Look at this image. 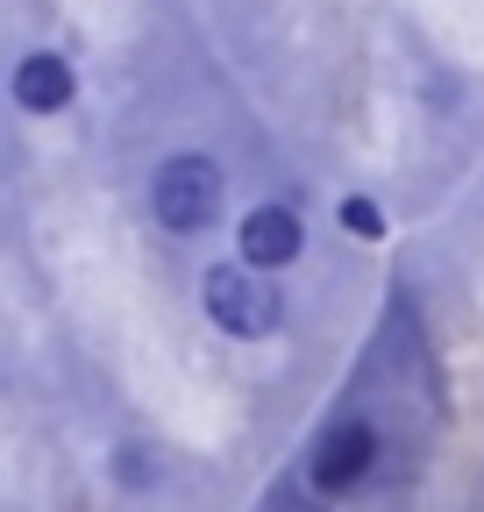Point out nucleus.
<instances>
[{"instance_id": "2", "label": "nucleus", "mask_w": 484, "mask_h": 512, "mask_svg": "<svg viewBox=\"0 0 484 512\" xmlns=\"http://www.w3.org/2000/svg\"><path fill=\"white\" fill-rule=\"evenodd\" d=\"M221 192L228 185H221V171L207 157H171L157 171V185H150V200H157V221L171 235H207L221 221Z\"/></svg>"}, {"instance_id": "3", "label": "nucleus", "mask_w": 484, "mask_h": 512, "mask_svg": "<svg viewBox=\"0 0 484 512\" xmlns=\"http://www.w3.org/2000/svg\"><path fill=\"white\" fill-rule=\"evenodd\" d=\"M371 456H378V434L363 427V420L328 427V434H321V448H314V491H349V484H363Z\"/></svg>"}, {"instance_id": "4", "label": "nucleus", "mask_w": 484, "mask_h": 512, "mask_svg": "<svg viewBox=\"0 0 484 512\" xmlns=\"http://www.w3.org/2000/svg\"><path fill=\"white\" fill-rule=\"evenodd\" d=\"M242 256L264 264V271L292 264V256H299V214L292 207H257L250 221H242Z\"/></svg>"}, {"instance_id": "6", "label": "nucleus", "mask_w": 484, "mask_h": 512, "mask_svg": "<svg viewBox=\"0 0 484 512\" xmlns=\"http://www.w3.org/2000/svg\"><path fill=\"white\" fill-rule=\"evenodd\" d=\"M342 221H349V235H363V242L385 235V214H378L371 200H349V207H342Z\"/></svg>"}, {"instance_id": "5", "label": "nucleus", "mask_w": 484, "mask_h": 512, "mask_svg": "<svg viewBox=\"0 0 484 512\" xmlns=\"http://www.w3.org/2000/svg\"><path fill=\"white\" fill-rule=\"evenodd\" d=\"M15 100H22L29 114H57V107L72 100V64L57 57V50L22 57V72H15Z\"/></svg>"}, {"instance_id": "1", "label": "nucleus", "mask_w": 484, "mask_h": 512, "mask_svg": "<svg viewBox=\"0 0 484 512\" xmlns=\"http://www.w3.org/2000/svg\"><path fill=\"white\" fill-rule=\"evenodd\" d=\"M200 299H207V320L214 328H228V335H242V342H257V335H271L278 320H285V299H278V285H264V264H214L207 278H200Z\"/></svg>"}]
</instances>
